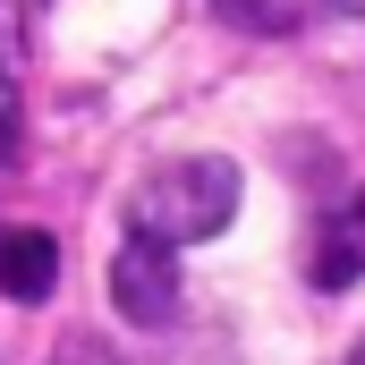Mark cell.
I'll return each instance as SVG.
<instances>
[{"label": "cell", "instance_id": "277c9868", "mask_svg": "<svg viewBox=\"0 0 365 365\" xmlns=\"http://www.w3.org/2000/svg\"><path fill=\"white\" fill-rule=\"evenodd\" d=\"M306 272H314V289H349V280L365 272V230H357V221H323Z\"/></svg>", "mask_w": 365, "mask_h": 365}, {"label": "cell", "instance_id": "52a82bcc", "mask_svg": "<svg viewBox=\"0 0 365 365\" xmlns=\"http://www.w3.org/2000/svg\"><path fill=\"white\" fill-rule=\"evenodd\" d=\"M323 9H340V17H365V0H323Z\"/></svg>", "mask_w": 365, "mask_h": 365}, {"label": "cell", "instance_id": "3957f363", "mask_svg": "<svg viewBox=\"0 0 365 365\" xmlns=\"http://www.w3.org/2000/svg\"><path fill=\"white\" fill-rule=\"evenodd\" d=\"M51 280H60V247H51V230L9 221V230H0V297L34 306V297H51Z\"/></svg>", "mask_w": 365, "mask_h": 365}, {"label": "cell", "instance_id": "5b68a950", "mask_svg": "<svg viewBox=\"0 0 365 365\" xmlns=\"http://www.w3.org/2000/svg\"><path fill=\"white\" fill-rule=\"evenodd\" d=\"M221 17H230V26H255V34H289L297 9H289V0H221Z\"/></svg>", "mask_w": 365, "mask_h": 365}, {"label": "cell", "instance_id": "6da1fadb", "mask_svg": "<svg viewBox=\"0 0 365 365\" xmlns=\"http://www.w3.org/2000/svg\"><path fill=\"white\" fill-rule=\"evenodd\" d=\"M230 212H238V162L187 153V162H162L153 179L136 187L128 230H136V238H162V247L179 255V247H195V238H221Z\"/></svg>", "mask_w": 365, "mask_h": 365}, {"label": "cell", "instance_id": "7a4b0ae2", "mask_svg": "<svg viewBox=\"0 0 365 365\" xmlns=\"http://www.w3.org/2000/svg\"><path fill=\"white\" fill-rule=\"evenodd\" d=\"M110 297H119V314L128 323H145V331H162L170 314H179V255L162 247V238H119V255H110Z\"/></svg>", "mask_w": 365, "mask_h": 365}, {"label": "cell", "instance_id": "9c48e42d", "mask_svg": "<svg viewBox=\"0 0 365 365\" xmlns=\"http://www.w3.org/2000/svg\"><path fill=\"white\" fill-rule=\"evenodd\" d=\"M357 230H365V195H357Z\"/></svg>", "mask_w": 365, "mask_h": 365}, {"label": "cell", "instance_id": "8992f818", "mask_svg": "<svg viewBox=\"0 0 365 365\" xmlns=\"http://www.w3.org/2000/svg\"><path fill=\"white\" fill-rule=\"evenodd\" d=\"M0 68H17V9L0 0Z\"/></svg>", "mask_w": 365, "mask_h": 365}, {"label": "cell", "instance_id": "ba28073f", "mask_svg": "<svg viewBox=\"0 0 365 365\" xmlns=\"http://www.w3.org/2000/svg\"><path fill=\"white\" fill-rule=\"evenodd\" d=\"M340 365H365V340H357V349H349V357H340Z\"/></svg>", "mask_w": 365, "mask_h": 365}]
</instances>
